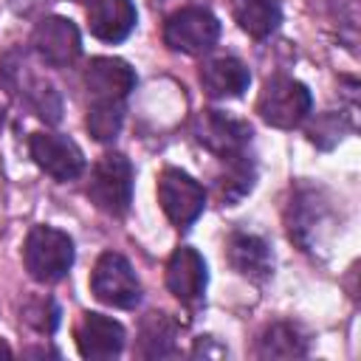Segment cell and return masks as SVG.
<instances>
[{
	"label": "cell",
	"instance_id": "19",
	"mask_svg": "<svg viewBox=\"0 0 361 361\" xmlns=\"http://www.w3.org/2000/svg\"><path fill=\"white\" fill-rule=\"evenodd\" d=\"M307 333L296 322H271L257 338V358H305Z\"/></svg>",
	"mask_w": 361,
	"mask_h": 361
},
{
	"label": "cell",
	"instance_id": "5",
	"mask_svg": "<svg viewBox=\"0 0 361 361\" xmlns=\"http://www.w3.org/2000/svg\"><path fill=\"white\" fill-rule=\"evenodd\" d=\"M313 107V96L307 90V85H302L293 76H271L257 99V113L265 124L279 127V130H293L299 127Z\"/></svg>",
	"mask_w": 361,
	"mask_h": 361
},
{
	"label": "cell",
	"instance_id": "2",
	"mask_svg": "<svg viewBox=\"0 0 361 361\" xmlns=\"http://www.w3.org/2000/svg\"><path fill=\"white\" fill-rule=\"evenodd\" d=\"M0 82L20 104H25L45 124H56L62 118V99H59L56 87L31 71L23 51L6 54V59L0 65Z\"/></svg>",
	"mask_w": 361,
	"mask_h": 361
},
{
	"label": "cell",
	"instance_id": "7",
	"mask_svg": "<svg viewBox=\"0 0 361 361\" xmlns=\"http://www.w3.org/2000/svg\"><path fill=\"white\" fill-rule=\"evenodd\" d=\"M192 135L195 141L212 152L214 158L226 161V158H234V155H243L248 152L251 147V138H254V130L248 121L231 116V113H223V110H200L192 121Z\"/></svg>",
	"mask_w": 361,
	"mask_h": 361
},
{
	"label": "cell",
	"instance_id": "1",
	"mask_svg": "<svg viewBox=\"0 0 361 361\" xmlns=\"http://www.w3.org/2000/svg\"><path fill=\"white\" fill-rule=\"evenodd\" d=\"M285 223L290 240L302 251L319 254L322 248L330 245V240L338 231V212L333 206V197L322 186L299 183L296 189H290Z\"/></svg>",
	"mask_w": 361,
	"mask_h": 361
},
{
	"label": "cell",
	"instance_id": "9",
	"mask_svg": "<svg viewBox=\"0 0 361 361\" xmlns=\"http://www.w3.org/2000/svg\"><path fill=\"white\" fill-rule=\"evenodd\" d=\"M158 203L169 223L178 228H189L206 209V189L183 169L166 166L158 175Z\"/></svg>",
	"mask_w": 361,
	"mask_h": 361
},
{
	"label": "cell",
	"instance_id": "17",
	"mask_svg": "<svg viewBox=\"0 0 361 361\" xmlns=\"http://www.w3.org/2000/svg\"><path fill=\"white\" fill-rule=\"evenodd\" d=\"M135 6L133 0H90L87 25L90 34L102 42H121L135 28Z\"/></svg>",
	"mask_w": 361,
	"mask_h": 361
},
{
	"label": "cell",
	"instance_id": "3",
	"mask_svg": "<svg viewBox=\"0 0 361 361\" xmlns=\"http://www.w3.org/2000/svg\"><path fill=\"white\" fill-rule=\"evenodd\" d=\"M73 240L54 226H34L23 243V262L31 279L42 285L59 282L73 265Z\"/></svg>",
	"mask_w": 361,
	"mask_h": 361
},
{
	"label": "cell",
	"instance_id": "6",
	"mask_svg": "<svg viewBox=\"0 0 361 361\" xmlns=\"http://www.w3.org/2000/svg\"><path fill=\"white\" fill-rule=\"evenodd\" d=\"M220 39V20L203 6H183L164 23V45L169 51L200 56L209 54Z\"/></svg>",
	"mask_w": 361,
	"mask_h": 361
},
{
	"label": "cell",
	"instance_id": "12",
	"mask_svg": "<svg viewBox=\"0 0 361 361\" xmlns=\"http://www.w3.org/2000/svg\"><path fill=\"white\" fill-rule=\"evenodd\" d=\"M206 285H209L206 259L189 245L175 248L172 257L166 259V288H169V293L180 305L197 307L206 296Z\"/></svg>",
	"mask_w": 361,
	"mask_h": 361
},
{
	"label": "cell",
	"instance_id": "11",
	"mask_svg": "<svg viewBox=\"0 0 361 361\" xmlns=\"http://www.w3.org/2000/svg\"><path fill=\"white\" fill-rule=\"evenodd\" d=\"M28 152L34 164L54 180H73L85 172V152L73 138L62 133H45V130L31 133Z\"/></svg>",
	"mask_w": 361,
	"mask_h": 361
},
{
	"label": "cell",
	"instance_id": "23",
	"mask_svg": "<svg viewBox=\"0 0 361 361\" xmlns=\"http://www.w3.org/2000/svg\"><path fill=\"white\" fill-rule=\"evenodd\" d=\"M20 319L28 327H34L37 333L51 336L59 324V305L51 296H28L20 307Z\"/></svg>",
	"mask_w": 361,
	"mask_h": 361
},
{
	"label": "cell",
	"instance_id": "26",
	"mask_svg": "<svg viewBox=\"0 0 361 361\" xmlns=\"http://www.w3.org/2000/svg\"><path fill=\"white\" fill-rule=\"evenodd\" d=\"M79 3H90V0H79Z\"/></svg>",
	"mask_w": 361,
	"mask_h": 361
},
{
	"label": "cell",
	"instance_id": "21",
	"mask_svg": "<svg viewBox=\"0 0 361 361\" xmlns=\"http://www.w3.org/2000/svg\"><path fill=\"white\" fill-rule=\"evenodd\" d=\"M231 17L248 37L265 39L282 23V3L279 0H231Z\"/></svg>",
	"mask_w": 361,
	"mask_h": 361
},
{
	"label": "cell",
	"instance_id": "16",
	"mask_svg": "<svg viewBox=\"0 0 361 361\" xmlns=\"http://www.w3.org/2000/svg\"><path fill=\"white\" fill-rule=\"evenodd\" d=\"M200 85L212 99H237L248 90L251 73L237 56H212L200 65Z\"/></svg>",
	"mask_w": 361,
	"mask_h": 361
},
{
	"label": "cell",
	"instance_id": "25",
	"mask_svg": "<svg viewBox=\"0 0 361 361\" xmlns=\"http://www.w3.org/2000/svg\"><path fill=\"white\" fill-rule=\"evenodd\" d=\"M226 353H228V350H226L223 344H217L212 336L195 338V347H192V355H197V358H200V355H203V358H212V355L220 358V355H226Z\"/></svg>",
	"mask_w": 361,
	"mask_h": 361
},
{
	"label": "cell",
	"instance_id": "4",
	"mask_svg": "<svg viewBox=\"0 0 361 361\" xmlns=\"http://www.w3.org/2000/svg\"><path fill=\"white\" fill-rule=\"evenodd\" d=\"M133 183H135V172L130 158L121 152H107L96 161L90 172L87 197L99 212L110 217H124L133 203Z\"/></svg>",
	"mask_w": 361,
	"mask_h": 361
},
{
	"label": "cell",
	"instance_id": "18",
	"mask_svg": "<svg viewBox=\"0 0 361 361\" xmlns=\"http://www.w3.org/2000/svg\"><path fill=\"white\" fill-rule=\"evenodd\" d=\"M178 350V322L164 310H149L138 324L135 355L138 358H175Z\"/></svg>",
	"mask_w": 361,
	"mask_h": 361
},
{
	"label": "cell",
	"instance_id": "14",
	"mask_svg": "<svg viewBox=\"0 0 361 361\" xmlns=\"http://www.w3.org/2000/svg\"><path fill=\"white\" fill-rule=\"evenodd\" d=\"M90 102H124L135 90V71L118 56H96L82 73Z\"/></svg>",
	"mask_w": 361,
	"mask_h": 361
},
{
	"label": "cell",
	"instance_id": "15",
	"mask_svg": "<svg viewBox=\"0 0 361 361\" xmlns=\"http://www.w3.org/2000/svg\"><path fill=\"white\" fill-rule=\"evenodd\" d=\"M124 341H127V333L116 319L93 310L82 313L76 324V347L82 358H90V361L116 358L124 350Z\"/></svg>",
	"mask_w": 361,
	"mask_h": 361
},
{
	"label": "cell",
	"instance_id": "20",
	"mask_svg": "<svg viewBox=\"0 0 361 361\" xmlns=\"http://www.w3.org/2000/svg\"><path fill=\"white\" fill-rule=\"evenodd\" d=\"M257 183V164L248 152L226 158L223 172L214 178V197L223 206H237Z\"/></svg>",
	"mask_w": 361,
	"mask_h": 361
},
{
	"label": "cell",
	"instance_id": "13",
	"mask_svg": "<svg viewBox=\"0 0 361 361\" xmlns=\"http://www.w3.org/2000/svg\"><path fill=\"white\" fill-rule=\"evenodd\" d=\"M226 259L228 265L248 282H268L274 276V251L265 237L254 231H231L226 237Z\"/></svg>",
	"mask_w": 361,
	"mask_h": 361
},
{
	"label": "cell",
	"instance_id": "24",
	"mask_svg": "<svg viewBox=\"0 0 361 361\" xmlns=\"http://www.w3.org/2000/svg\"><path fill=\"white\" fill-rule=\"evenodd\" d=\"M341 133H344V124H341V116H336V113H322L316 118V124L307 127V138L324 149L333 147L336 141H341Z\"/></svg>",
	"mask_w": 361,
	"mask_h": 361
},
{
	"label": "cell",
	"instance_id": "8",
	"mask_svg": "<svg viewBox=\"0 0 361 361\" xmlns=\"http://www.w3.org/2000/svg\"><path fill=\"white\" fill-rule=\"evenodd\" d=\"M90 290L99 302L118 307V310H133L144 296L130 259L118 251H104L96 259L93 274H90Z\"/></svg>",
	"mask_w": 361,
	"mask_h": 361
},
{
	"label": "cell",
	"instance_id": "10",
	"mask_svg": "<svg viewBox=\"0 0 361 361\" xmlns=\"http://www.w3.org/2000/svg\"><path fill=\"white\" fill-rule=\"evenodd\" d=\"M31 51L48 68H68L82 54L79 28L68 17H59V14L42 17L31 31Z\"/></svg>",
	"mask_w": 361,
	"mask_h": 361
},
{
	"label": "cell",
	"instance_id": "22",
	"mask_svg": "<svg viewBox=\"0 0 361 361\" xmlns=\"http://www.w3.org/2000/svg\"><path fill=\"white\" fill-rule=\"evenodd\" d=\"M87 130L99 144L116 141L124 124V102H90L87 107Z\"/></svg>",
	"mask_w": 361,
	"mask_h": 361
}]
</instances>
